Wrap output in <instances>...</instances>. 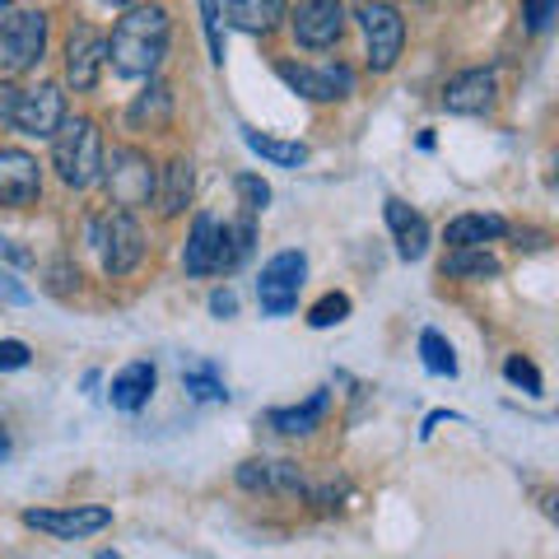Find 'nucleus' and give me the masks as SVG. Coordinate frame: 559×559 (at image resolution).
Instances as JSON below:
<instances>
[{
	"mask_svg": "<svg viewBox=\"0 0 559 559\" xmlns=\"http://www.w3.org/2000/svg\"><path fill=\"white\" fill-rule=\"evenodd\" d=\"M419 359H425L429 373L457 378V355H452V345L439 336V331H419Z\"/></svg>",
	"mask_w": 559,
	"mask_h": 559,
	"instance_id": "nucleus-27",
	"label": "nucleus"
},
{
	"mask_svg": "<svg viewBox=\"0 0 559 559\" xmlns=\"http://www.w3.org/2000/svg\"><path fill=\"white\" fill-rule=\"evenodd\" d=\"M224 14L238 33H271L289 14V0H229Z\"/></svg>",
	"mask_w": 559,
	"mask_h": 559,
	"instance_id": "nucleus-21",
	"label": "nucleus"
},
{
	"mask_svg": "<svg viewBox=\"0 0 559 559\" xmlns=\"http://www.w3.org/2000/svg\"><path fill=\"white\" fill-rule=\"evenodd\" d=\"M43 51H47V14L43 10L10 14L5 28H0V66L10 75H20V70H33L43 61Z\"/></svg>",
	"mask_w": 559,
	"mask_h": 559,
	"instance_id": "nucleus-8",
	"label": "nucleus"
},
{
	"mask_svg": "<svg viewBox=\"0 0 559 559\" xmlns=\"http://www.w3.org/2000/svg\"><path fill=\"white\" fill-rule=\"evenodd\" d=\"M345 318H349V294H336V289H331V294H322V299L308 308V326H312V331L341 326Z\"/></svg>",
	"mask_w": 559,
	"mask_h": 559,
	"instance_id": "nucleus-29",
	"label": "nucleus"
},
{
	"mask_svg": "<svg viewBox=\"0 0 559 559\" xmlns=\"http://www.w3.org/2000/svg\"><path fill=\"white\" fill-rule=\"evenodd\" d=\"M51 168L75 191H90L103 178V131L94 117H66L51 135Z\"/></svg>",
	"mask_w": 559,
	"mask_h": 559,
	"instance_id": "nucleus-2",
	"label": "nucleus"
},
{
	"mask_svg": "<svg viewBox=\"0 0 559 559\" xmlns=\"http://www.w3.org/2000/svg\"><path fill=\"white\" fill-rule=\"evenodd\" d=\"M168 5H127L108 38V61L121 80H154L168 57Z\"/></svg>",
	"mask_w": 559,
	"mask_h": 559,
	"instance_id": "nucleus-1",
	"label": "nucleus"
},
{
	"mask_svg": "<svg viewBox=\"0 0 559 559\" xmlns=\"http://www.w3.org/2000/svg\"><path fill=\"white\" fill-rule=\"evenodd\" d=\"M326 392H312L304 406H280V411H271L266 415V425L275 429V433H285V439H304V433H312L322 425V415H326Z\"/></svg>",
	"mask_w": 559,
	"mask_h": 559,
	"instance_id": "nucleus-22",
	"label": "nucleus"
},
{
	"mask_svg": "<svg viewBox=\"0 0 559 559\" xmlns=\"http://www.w3.org/2000/svg\"><path fill=\"white\" fill-rule=\"evenodd\" d=\"M182 388L197 401H229V388H224V378L215 373V364H191L182 373Z\"/></svg>",
	"mask_w": 559,
	"mask_h": 559,
	"instance_id": "nucleus-28",
	"label": "nucleus"
},
{
	"mask_svg": "<svg viewBox=\"0 0 559 559\" xmlns=\"http://www.w3.org/2000/svg\"><path fill=\"white\" fill-rule=\"evenodd\" d=\"M154 382H159V373H154V364H150V359H135V364H127V369H121V373L112 378L108 396H112V406H117V411L135 415V411L150 401Z\"/></svg>",
	"mask_w": 559,
	"mask_h": 559,
	"instance_id": "nucleus-18",
	"label": "nucleus"
},
{
	"mask_svg": "<svg viewBox=\"0 0 559 559\" xmlns=\"http://www.w3.org/2000/svg\"><path fill=\"white\" fill-rule=\"evenodd\" d=\"M43 197V168L28 150L5 145L0 150V205L5 210H24Z\"/></svg>",
	"mask_w": 559,
	"mask_h": 559,
	"instance_id": "nucleus-14",
	"label": "nucleus"
},
{
	"mask_svg": "<svg viewBox=\"0 0 559 559\" xmlns=\"http://www.w3.org/2000/svg\"><path fill=\"white\" fill-rule=\"evenodd\" d=\"M66 121V94L61 84H38V90H20V103H14V117L10 127L20 135H38L51 140Z\"/></svg>",
	"mask_w": 559,
	"mask_h": 559,
	"instance_id": "nucleus-10",
	"label": "nucleus"
},
{
	"mask_svg": "<svg viewBox=\"0 0 559 559\" xmlns=\"http://www.w3.org/2000/svg\"><path fill=\"white\" fill-rule=\"evenodd\" d=\"M14 103H20V90H14V84H0V127H10Z\"/></svg>",
	"mask_w": 559,
	"mask_h": 559,
	"instance_id": "nucleus-38",
	"label": "nucleus"
},
{
	"mask_svg": "<svg viewBox=\"0 0 559 559\" xmlns=\"http://www.w3.org/2000/svg\"><path fill=\"white\" fill-rule=\"evenodd\" d=\"M94 248L103 257V271L112 280L131 275L140 261H145V234H140V219L131 210H108L98 224H94Z\"/></svg>",
	"mask_w": 559,
	"mask_h": 559,
	"instance_id": "nucleus-5",
	"label": "nucleus"
},
{
	"mask_svg": "<svg viewBox=\"0 0 559 559\" xmlns=\"http://www.w3.org/2000/svg\"><path fill=\"white\" fill-rule=\"evenodd\" d=\"M210 312H215V318H234V312H238V294L234 289H215V294H210Z\"/></svg>",
	"mask_w": 559,
	"mask_h": 559,
	"instance_id": "nucleus-36",
	"label": "nucleus"
},
{
	"mask_svg": "<svg viewBox=\"0 0 559 559\" xmlns=\"http://www.w3.org/2000/svg\"><path fill=\"white\" fill-rule=\"evenodd\" d=\"M103 66H108V38L94 24H75L66 33V80L75 84V94H90Z\"/></svg>",
	"mask_w": 559,
	"mask_h": 559,
	"instance_id": "nucleus-12",
	"label": "nucleus"
},
{
	"mask_svg": "<svg viewBox=\"0 0 559 559\" xmlns=\"http://www.w3.org/2000/svg\"><path fill=\"white\" fill-rule=\"evenodd\" d=\"M242 140H248L252 154H261V159L275 164V168H304L312 159L308 145H299V140H275V135H261V131H242Z\"/></svg>",
	"mask_w": 559,
	"mask_h": 559,
	"instance_id": "nucleus-25",
	"label": "nucleus"
},
{
	"mask_svg": "<svg viewBox=\"0 0 559 559\" xmlns=\"http://www.w3.org/2000/svg\"><path fill=\"white\" fill-rule=\"evenodd\" d=\"M0 257L14 261V266H33V252H28V248H20L14 238H0Z\"/></svg>",
	"mask_w": 559,
	"mask_h": 559,
	"instance_id": "nucleus-37",
	"label": "nucleus"
},
{
	"mask_svg": "<svg viewBox=\"0 0 559 559\" xmlns=\"http://www.w3.org/2000/svg\"><path fill=\"white\" fill-rule=\"evenodd\" d=\"M275 75L289 84L294 94H304L308 103H336V98H349L355 94V75L336 61V66H299V61H275Z\"/></svg>",
	"mask_w": 559,
	"mask_h": 559,
	"instance_id": "nucleus-11",
	"label": "nucleus"
},
{
	"mask_svg": "<svg viewBox=\"0 0 559 559\" xmlns=\"http://www.w3.org/2000/svg\"><path fill=\"white\" fill-rule=\"evenodd\" d=\"M28 299H33L28 285H20V275L0 266V304H28Z\"/></svg>",
	"mask_w": 559,
	"mask_h": 559,
	"instance_id": "nucleus-35",
	"label": "nucleus"
},
{
	"mask_svg": "<svg viewBox=\"0 0 559 559\" xmlns=\"http://www.w3.org/2000/svg\"><path fill=\"white\" fill-rule=\"evenodd\" d=\"M503 378H509L513 388H522L527 396H540V392H546V382H540V369H536L527 355H509V364H503Z\"/></svg>",
	"mask_w": 559,
	"mask_h": 559,
	"instance_id": "nucleus-30",
	"label": "nucleus"
},
{
	"mask_svg": "<svg viewBox=\"0 0 559 559\" xmlns=\"http://www.w3.org/2000/svg\"><path fill=\"white\" fill-rule=\"evenodd\" d=\"M103 187H108V197L117 210H135L140 205H150L154 201V182H159V168L150 164V154L145 150H135V145H112V150H103Z\"/></svg>",
	"mask_w": 559,
	"mask_h": 559,
	"instance_id": "nucleus-3",
	"label": "nucleus"
},
{
	"mask_svg": "<svg viewBox=\"0 0 559 559\" xmlns=\"http://www.w3.org/2000/svg\"><path fill=\"white\" fill-rule=\"evenodd\" d=\"M24 527L47 532L57 540H84V536H94L103 527H112V509H103V503H75V509H28Z\"/></svg>",
	"mask_w": 559,
	"mask_h": 559,
	"instance_id": "nucleus-9",
	"label": "nucleus"
},
{
	"mask_svg": "<svg viewBox=\"0 0 559 559\" xmlns=\"http://www.w3.org/2000/svg\"><path fill=\"white\" fill-rule=\"evenodd\" d=\"M382 215H388V229L396 238V257L401 261H419V257H425V248H429V224H425L419 210H411L406 201H388V205H382Z\"/></svg>",
	"mask_w": 559,
	"mask_h": 559,
	"instance_id": "nucleus-16",
	"label": "nucleus"
},
{
	"mask_svg": "<svg viewBox=\"0 0 559 559\" xmlns=\"http://www.w3.org/2000/svg\"><path fill=\"white\" fill-rule=\"evenodd\" d=\"M215 242H219V219L201 210L191 219V238H187V252H182V266L187 275H215Z\"/></svg>",
	"mask_w": 559,
	"mask_h": 559,
	"instance_id": "nucleus-19",
	"label": "nucleus"
},
{
	"mask_svg": "<svg viewBox=\"0 0 559 559\" xmlns=\"http://www.w3.org/2000/svg\"><path fill=\"white\" fill-rule=\"evenodd\" d=\"M359 28H364V57H369L373 75H388L401 61V47H406V20L392 0H359Z\"/></svg>",
	"mask_w": 559,
	"mask_h": 559,
	"instance_id": "nucleus-4",
	"label": "nucleus"
},
{
	"mask_svg": "<svg viewBox=\"0 0 559 559\" xmlns=\"http://www.w3.org/2000/svg\"><path fill=\"white\" fill-rule=\"evenodd\" d=\"M191 187H197V168H191V159H173L164 173H159V182H154V205H159V215L164 219H178L187 201H191Z\"/></svg>",
	"mask_w": 559,
	"mask_h": 559,
	"instance_id": "nucleus-17",
	"label": "nucleus"
},
{
	"mask_svg": "<svg viewBox=\"0 0 559 559\" xmlns=\"http://www.w3.org/2000/svg\"><path fill=\"white\" fill-rule=\"evenodd\" d=\"M509 234V224H503L499 215H457L448 224V248H485V242H495Z\"/></svg>",
	"mask_w": 559,
	"mask_h": 559,
	"instance_id": "nucleus-23",
	"label": "nucleus"
},
{
	"mask_svg": "<svg viewBox=\"0 0 559 559\" xmlns=\"http://www.w3.org/2000/svg\"><path fill=\"white\" fill-rule=\"evenodd\" d=\"M559 14V0H522V20H527V33H546Z\"/></svg>",
	"mask_w": 559,
	"mask_h": 559,
	"instance_id": "nucleus-33",
	"label": "nucleus"
},
{
	"mask_svg": "<svg viewBox=\"0 0 559 559\" xmlns=\"http://www.w3.org/2000/svg\"><path fill=\"white\" fill-rule=\"evenodd\" d=\"M94 559H121V555H112V550H98V555H94Z\"/></svg>",
	"mask_w": 559,
	"mask_h": 559,
	"instance_id": "nucleus-40",
	"label": "nucleus"
},
{
	"mask_svg": "<svg viewBox=\"0 0 559 559\" xmlns=\"http://www.w3.org/2000/svg\"><path fill=\"white\" fill-rule=\"evenodd\" d=\"M33 349L24 341H0V369H28Z\"/></svg>",
	"mask_w": 559,
	"mask_h": 559,
	"instance_id": "nucleus-34",
	"label": "nucleus"
},
{
	"mask_svg": "<svg viewBox=\"0 0 559 559\" xmlns=\"http://www.w3.org/2000/svg\"><path fill=\"white\" fill-rule=\"evenodd\" d=\"M201 20H205V43H210V61L224 66V10L219 0H201Z\"/></svg>",
	"mask_w": 559,
	"mask_h": 559,
	"instance_id": "nucleus-32",
	"label": "nucleus"
},
{
	"mask_svg": "<svg viewBox=\"0 0 559 559\" xmlns=\"http://www.w3.org/2000/svg\"><path fill=\"white\" fill-rule=\"evenodd\" d=\"M308 280V257L304 252H275L266 266H261V280H257V304L261 312H271V318H289L294 308H299V289Z\"/></svg>",
	"mask_w": 559,
	"mask_h": 559,
	"instance_id": "nucleus-6",
	"label": "nucleus"
},
{
	"mask_svg": "<svg viewBox=\"0 0 559 559\" xmlns=\"http://www.w3.org/2000/svg\"><path fill=\"white\" fill-rule=\"evenodd\" d=\"M238 485L252 495H285V499H308V471L299 462H266L252 457L238 466Z\"/></svg>",
	"mask_w": 559,
	"mask_h": 559,
	"instance_id": "nucleus-13",
	"label": "nucleus"
},
{
	"mask_svg": "<svg viewBox=\"0 0 559 559\" xmlns=\"http://www.w3.org/2000/svg\"><path fill=\"white\" fill-rule=\"evenodd\" d=\"M252 242H257V229H252V215H242L234 224H219V242H215V275H234L242 261L252 257Z\"/></svg>",
	"mask_w": 559,
	"mask_h": 559,
	"instance_id": "nucleus-20",
	"label": "nucleus"
},
{
	"mask_svg": "<svg viewBox=\"0 0 559 559\" xmlns=\"http://www.w3.org/2000/svg\"><path fill=\"white\" fill-rule=\"evenodd\" d=\"M294 43L308 51H331L345 38V0H299L289 14Z\"/></svg>",
	"mask_w": 559,
	"mask_h": 559,
	"instance_id": "nucleus-7",
	"label": "nucleus"
},
{
	"mask_svg": "<svg viewBox=\"0 0 559 559\" xmlns=\"http://www.w3.org/2000/svg\"><path fill=\"white\" fill-rule=\"evenodd\" d=\"M103 5H112V10H127V5H131V0H103Z\"/></svg>",
	"mask_w": 559,
	"mask_h": 559,
	"instance_id": "nucleus-39",
	"label": "nucleus"
},
{
	"mask_svg": "<svg viewBox=\"0 0 559 559\" xmlns=\"http://www.w3.org/2000/svg\"><path fill=\"white\" fill-rule=\"evenodd\" d=\"M499 271V257H489L485 248H448L443 257V275L452 280H495Z\"/></svg>",
	"mask_w": 559,
	"mask_h": 559,
	"instance_id": "nucleus-26",
	"label": "nucleus"
},
{
	"mask_svg": "<svg viewBox=\"0 0 559 559\" xmlns=\"http://www.w3.org/2000/svg\"><path fill=\"white\" fill-rule=\"evenodd\" d=\"M168 117H173V90L164 80H150V90L140 94L131 108H127V121H131V131H145V127H168Z\"/></svg>",
	"mask_w": 559,
	"mask_h": 559,
	"instance_id": "nucleus-24",
	"label": "nucleus"
},
{
	"mask_svg": "<svg viewBox=\"0 0 559 559\" xmlns=\"http://www.w3.org/2000/svg\"><path fill=\"white\" fill-rule=\"evenodd\" d=\"M495 98H499L495 70H462V75H452L443 84V108L457 117H480L495 108Z\"/></svg>",
	"mask_w": 559,
	"mask_h": 559,
	"instance_id": "nucleus-15",
	"label": "nucleus"
},
{
	"mask_svg": "<svg viewBox=\"0 0 559 559\" xmlns=\"http://www.w3.org/2000/svg\"><path fill=\"white\" fill-rule=\"evenodd\" d=\"M234 191H238V201H242V210L248 215H261V210L271 205V187L257 178V173H238L234 178Z\"/></svg>",
	"mask_w": 559,
	"mask_h": 559,
	"instance_id": "nucleus-31",
	"label": "nucleus"
}]
</instances>
